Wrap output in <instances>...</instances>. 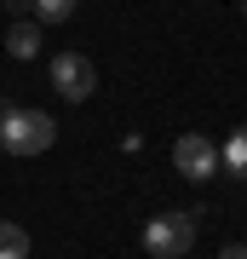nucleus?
<instances>
[{
  "label": "nucleus",
  "mask_w": 247,
  "mask_h": 259,
  "mask_svg": "<svg viewBox=\"0 0 247 259\" xmlns=\"http://www.w3.org/2000/svg\"><path fill=\"white\" fill-rule=\"evenodd\" d=\"M52 144H58V121L46 110L0 104V150H6V156H46Z\"/></svg>",
  "instance_id": "nucleus-1"
},
{
  "label": "nucleus",
  "mask_w": 247,
  "mask_h": 259,
  "mask_svg": "<svg viewBox=\"0 0 247 259\" xmlns=\"http://www.w3.org/2000/svg\"><path fill=\"white\" fill-rule=\"evenodd\" d=\"M195 213H156V219L144 225V248L156 253V259H184L190 253V242H195Z\"/></svg>",
  "instance_id": "nucleus-2"
},
{
  "label": "nucleus",
  "mask_w": 247,
  "mask_h": 259,
  "mask_svg": "<svg viewBox=\"0 0 247 259\" xmlns=\"http://www.w3.org/2000/svg\"><path fill=\"white\" fill-rule=\"evenodd\" d=\"M92 87H98L92 58H81V52H58V58H52V93H64L69 104H86Z\"/></svg>",
  "instance_id": "nucleus-3"
},
{
  "label": "nucleus",
  "mask_w": 247,
  "mask_h": 259,
  "mask_svg": "<svg viewBox=\"0 0 247 259\" xmlns=\"http://www.w3.org/2000/svg\"><path fill=\"white\" fill-rule=\"evenodd\" d=\"M173 167H178V179L202 185V179H213V167H219V150H213L202 133H184V139L173 144Z\"/></svg>",
  "instance_id": "nucleus-4"
},
{
  "label": "nucleus",
  "mask_w": 247,
  "mask_h": 259,
  "mask_svg": "<svg viewBox=\"0 0 247 259\" xmlns=\"http://www.w3.org/2000/svg\"><path fill=\"white\" fill-rule=\"evenodd\" d=\"M40 47H46L40 23H29V18H12V29H6V52H12V58H40Z\"/></svg>",
  "instance_id": "nucleus-5"
},
{
  "label": "nucleus",
  "mask_w": 247,
  "mask_h": 259,
  "mask_svg": "<svg viewBox=\"0 0 247 259\" xmlns=\"http://www.w3.org/2000/svg\"><path fill=\"white\" fill-rule=\"evenodd\" d=\"M224 173L230 179H247V127H236V133H230V139H224Z\"/></svg>",
  "instance_id": "nucleus-6"
},
{
  "label": "nucleus",
  "mask_w": 247,
  "mask_h": 259,
  "mask_svg": "<svg viewBox=\"0 0 247 259\" xmlns=\"http://www.w3.org/2000/svg\"><path fill=\"white\" fill-rule=\"evenodd\" d=\"M0 259H29V231L12 219H0Z\"/></svg>",
  "instance_id": "nucleus-7"
},
{
  "label": "nucleus",
  "mask_w": 247,
  "mask_h": 259,
  "mask_svg": "<svg viewBox=\"0 0 247 259\" xmlns=\"http://www.w3.org/2000/svg\"><path fill=\"white\" fill-rule=\"evenodd\" d=\"M29 6H35V18H40V23H64L69 12L81 6V0H29Z\"/></svg>",
  "instance_id": "nucleus-8"
},
{
  "label": "nucleus",
  "mask_w": 247,
  "mask_h": 259,
  "mask_svg": "<svg viewBox=\"0 0 247 259\" xmlns=\"http://www.w3.org/2000/svg\"><path fill=\"white\" fill-rule=\"evenodd\" d=\"M6 12H12V18H23V12H35V6H29V0H6Z\"/></svg>",
  "instance_id": "nucleus-9"
},
{
  "label": "nucleus",
  "mask_w": 247,
  "mask_h": 259,
  "mask_svg": "<svg viewBox=\"0 0 247 259\" xmlns=\"http://www.w3.org/2000/svg\"><path fill=\"white\" fill-rule=\"evenodd\" d=\"M219 259H247V248H241V242H230V248H224Z\"/></svg>",
  "instance_id": "nucleus-10"
},
{
  "label": "nucleus",
  "mask_w": 247,
  "mask_h": 259,
  "mask_svg": "<svg viewBox=\"0 0 247 259\" xmlns=\"http://www.w3.org/2000/svg\"><path fill=\"white\" fill-rule=\"evenodd\" d=\"M241 18H247V0H241Z\"/></svg>",
  "instance_id": "nucleus-11"
}]
</instances>
